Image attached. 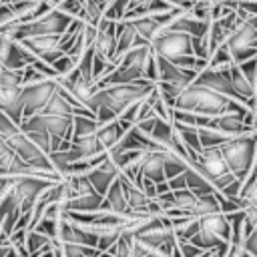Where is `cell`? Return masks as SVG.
<instances>
[{
	"instance_id": "1",
	"label": "cell",
	"mask_w": 257,
	"mask_h": 257,
	"mask_svg": "<svg viewBox=\"0 0 257 257\" xmlns=\"http://www.w3.org/2000/svg\"><path fill=\"white\" fill-rule=\"evenodd\" d=\"M175 110H179V112H191V114H199V116H207V118L221 116V114H227V112L255 114L253 108L245 106L243 102L233 100V98H227L223 94H217V92H213V90H209L205 86H199L195 82L189 84L177 96Z\"/></svg>"
},
{
	"instance_id": "2",
	"label": "cell",
	"mask_w": 257,
	"mask_h": 257,
	"mask_svg": "<svg viewBox=\"0 0 257 257\" xmlns=\"http://www.w3.org/2000/svg\"><path fill=\"white\" fill-rule=\"evenodd\" d=\"M157 88L155 82L143 78L139 82H133V84H118V86H106V88H98L92 98L88 100L86 108H90L94 114L100 106L104 108H110L116 116H120L128 106L145 100L153 90Z\"/></svg>"
},
{
	"instance_id": "3",
	"label": "cell",
	"mask_w": 257,
	"mask_h": 257,
	"mask_svg": "<svg viewBox=\"0 0 257 257\" xmlns=\"http://www.w3.org/2000/svg\"><path fill=\"white\" fill-rule=\"evenodd\" d=\"M221 153L231 169V173L245 185V181L251 177L257 161V126L241 137L229 139L223 147Z\"/></svg>"
},
{
	"instance_id": "4",
	"label": "cell",
	"mask_w": 257,
	"mask_h": 257,
	"mask_svg": "<svg viewBox=\"0 0 257 257\" xmlns=\"http://www.w3.org/2000/svg\"><path fill=\"white\" fill-rule=\"evenodd\" d=\"M72 22H74V18L62 14L60 10H52L50 14H46L44 18H40L36 22H30V24L18 22L14 40L22 42V40L32 38V36H62Z\"/></svg>"
},
{
	"instance_id": "5",
	"label": "cell",
	"mask_w": 257,
	"mask_h": 257,
	"mask_svg": "<svg viewBox=\"0 0 257 257\" xmlns=\"http://www.w3.org/2000/svg\"><path fill=\"white\" fill-rule=\"evenodd\" d=\"M60 181H54V179H46V177H18L14 179V185H12V193L18 201V207H20V213H30L32 207L36 205V201L52 187Z\"/></svg>"
},
{
	"instance_id": "6",
	"label": "cell",
	"mask_w": 257,
	"mask_h": 257,
	"mask_svg": "<svg viewBox=\"0 0 257 257\" xmlns=\"http://www.w3.org/2000/svg\"><path fill=\"white\" fill-rule=\"evenodd\" d=\"M56 88H58L56 80H42V82H36V84L22 86L20 88V96H18V104L22 108L24 118H30V116L42 112L44 106L54 96Z\"/></svg>"
},
{
	"instance_id": "7",
	"label": "cell",
	"mask_w": 257,
	"mask_h": 257,
	"mask_svg": "<svg viewBox=\"0 0 257 257\" xmlns=\"http://www.w3.org/2000/svg\"><path fill=\"white\" fill-rule=\"evenodd\" d=\"M153 52L161 58L167 60H177L183 56L193 54V38L185 32H173V30H163L151 44Z\"/></svg>"
},
{
	"instance_id": "8",
	"label": "cell",
	"mask_w": 257,
	"mask_h": 257,
	"mask_svg": "<svg viewBox=\"0 0 257 257\" xmlns=\"http://www.w3.org/2000/svg\"><path fill=\"white\" fill-rule=\"evenodd\" d=\"M231 66V64H229ZM229 66H223V68H203L197 78H195V84L199 86H205L217 94H223L227 98H233V100H239L237 94H235V88L231 84V74H229ZM241 102V100H239Z\"/></svg>"
},
{
	"instance_id": "9",
	"label": "cell",
	"mask_w": 257,
	"mask_h": 257,
	"mask_svg": "<svg viewBox=\"0 0 257 257\" xmlns=\"http://www.w3.org/2000/svg\"><path fill=\"white\" fill-rule=\"evenodd\" d=\"M86 177H88L90 185L94 187V191L104 197L108 193V189L112 187V183L120 177V169L106 157V161H102L98 167H94Z\"/></svg>"
},
{
	"instance_id": "10",
	"label": "cell",
	"mask_w": 257,
	"mask_h": 257,
	"mask_svg": "<svg viewBox=\"0 0 257 257\" xmlns=\"http://www.w3.org/2000/svg\"><path fill=\"white\" fill-rule=\"evenodd\" d=\"M139 179H149L155 185L167 183L163 149L161 151H149V153L143 155V161H141V167H139Z\"/></svg>"
},
{
	"instance_id": "11",
	"label": "cell",
	"mask_w": 257,
	"mask_h": 257,
	"mask_svg": "<svg viewBox=\"0 0 257 257\" xmlns=\"http://www.w3.org/2000/svg\"><path fill=\"white\" fill-rule=\"evenodd\" d=\"M209 28H211V22H205V20H199L197 16H193V12H181L171 24L167 30H173V32H185L189 34L191 38H207L209 34Z\"/></svg>"
},
{
	"instance_id": "12",
	"label": "cell",
	"mask_w": 257,
	"mask_h": 257,
	"mask_svg": "<svg viewBox=\"0 0 257 257\" xmlns=\"http://www.w3.org/2000/svg\"><path fill=\"white\" fill-rule=\"evenodd\" d=\"M116 42H118L116 22H110V20L102 18V22L98 24V38L94 42V50L98 54H102L104 58L114 62V58H116Z\"/></svg>"
},
{
	"instance_id": "13",
	"label": "cell",
	"mask_w": 257,
	"mask_h": 257,
	"mask_svg": "<svg viewBox=\"0 0 257 257\" xmlns=\"http://www.w3.org/2000/svg\"><path fill=\"white\" fill-rule=\"evenodd\" d=\"M102 209L110 211V213H116V215H131V209H128V203H126V193H124V187H122L120 179H116L112 183V187L108 189V193L104 195Z\"/></svg>"
},
{
	"instance_id": "14",
	"label": "cell",
	"mask_w": 257,
	"mask_h": 257,
	"mask_svg": "<svg viewBox=\"0 0 257 257\" xmlns=\"http://www.w3.org/2000/svg\"><path fill=\"white\" fill-rule=\"evenodd\" d=\"M116 36H118V42H116V58H114V62H118L128 50L137 48V40H139V34L135 30L133 22H128V20L116 22Z\"/></svg>"
},
{
	"instance_id": "15",
	"label": "cell",
	"mask_w": 257,
	"mask_h": 257,
	"mask_svg": "<svg viewBox=\"0 0 257 257\" xmlns=\"http://www.w3.org/2000/svg\"><path fill=\"white\" fill-rule=\"evenodd\" d=\"M102 205H104V197L98 193H92L84 197H72L64 205V211L66 213H96L102 209Z\"/></svg>"
},
{
	"instance_id": "16",
	"label": "cell",
	"mask_w": 257,
	"mask_h": 257,
	"mask_svg": "<svg viewBox=\"0 0 257 257\" xmlns=\"http://www.w3.org/2000/svg\"><path fill=\"white\" fill-rule=\"evenodd\" d=\"M28 52H32L36 58H42L54 50H58L60 44V36H32L20 42Z\"/></svg>"
},
{
	"instance_id": "17",
	"label": "cell",
	"mask_w": 257,
	"mask_h": 257,
	"mask_svg": "<svg viewBox=\"0 0 257 257\" xmlns=\"http://www.w3.org/2000/svg\"><path fill=\"white\" fill-rule=\"evenodd\" d=\"M72 145L76 147L82 161H94V159H100V157L106 155V149L100 145L96 135L86 137V139H76V141H72Z\"/></svg>"
},
{
	"instance_id": "18",
	"label": "cell",
	"mask_w": 257,
	"mask_h": 257,
	"mask_svg": "<svg viewBox=\"0 0 257 257\" xmlns=\"http://www.w3.org/2000/svg\"><path fill=\"white\" fill-rule=\"evenodd\" d=\"M42 114H48V116H74V106L68 104V100L60 94V90L56 88L54 96L50 98V102L44 106Z\"/></svg>"
},
{
	"instance_id": "19",
	"label": "cell",
	"mask_w": 257,
	"mask_h": 257,
	"mask_svg": "<svg viewBox=\"0 0 257 257\" xmlns=\"http://www.w3.org/2000/svg\"><path fill=\"white\" fill-rule=\"evenodd\" d=\"M98 128L100 126H98L96 118H86V116H80V114L72 116V141L92 137V135H96Z\"/></svg>"
},
{
	"instance_id": "20",
	"label": "cell",
	"mask_w": 257,
	"mask_h": 257,
	"mask_svg": "<svg viewBox=\"0 0 257 257\" xmlns=\"http://www.w3.org/2000/svg\"><path fill=\"white\" fill-rule=\"evenodd\" d=\"M163 157H165V173H167V181H171V179H175V177H181V175L191 167L183 157H179V155L173 153V151L163 149Z\"/></svg>"
},
{
	"instance_id": "21",
	"label": "cell",
	"mask_w": 257,
	"mask_h": 257,
	"mask_svg": "<svg viewBox=\"0 0 257 257\" xmlns=\"http://www.w3.org/2000/svg\"><path fill=\"white\" fill-rule=\"evenodd\" d=\"M52 241H54L52 237H48V235H44V233H40V231H36V229H28V231H26V253H28L30 257H36V255H38L44 247H48Z\"/></svg>"
},
{
	"instance_id": "22",
	"label": "cell",
	"mask_w": 257,
	"mask_h": 257,
	"mask_svg": "<svg viewBox=\"0 0 257 257\" xmlns=\"http://www.w3.org/2000/svg\"><path fill=\"white\" fill-rule=\"evenodd\" d=\"M199 141H201L203 151H205V149H221V147L229 141V137L223 135V133H219V131H215V128L201 126V128H199Z\"/></svg>"
},
{
	"instance_id": "23",
	"label": "cell",
	"mask_w": 257,
	"mask_h": 257,
	"mask_svg": "<svg viewBox=\"0 0 257 257\" xmlns=\"http://www.w3.org/2000/svg\"><path fill=\"white\" fill-rule=\"evenodd\" d=\"M54 245L60 249L62 257H98L100 253L94 247H84V245H74V243H62L54 239Z\"/></svg>"
},
{
	"instance_id": "24",
	"label": "cell",
	"mask_w": 257,
	"mask_h": 257,
	"mask_svg": "<svg viewBox=\"0 0 257 257\" xmlns=\"http://www.w3.org/2000/svg\"><path fill=\"white\" fill-rule=\"evenodd\" d=\"M128 8H131V0H110L108 8L104 12V18L110 22H120V20H124Z\"/></svg>"
},
{
	"instance_id": "25",
	"label": "cell",
	"mask_w": 257,
	"mask_h": 257,
	"mask_svg": "<svg viewBox=\"0 0 257 257\" xmlns=\"http://www.w3.org/2000/svg\"><path fill=\"white\" fill-rule=\"evenodd\" d=\"M94 46L92 48H88L82 56H80V60L76 62V68L80 70V74L86 78V80H94L92 78V64H94Z\"/></svg>"
},
{
	"instance_id": "26",
	"label": "cell",
	"mask_w": 257,
	"mask_h": 257,
	"mask_svg": "<svg viewBox=\"0 0 257 257\" xmlns=\"http://www.w3.org/2000/svg\"><path fill=\"white\" fill-rule=\"evenodd\" d=\"M0 86H8V88H20L22 86V70H8L2 66L0 70Z\"/></svg>"
},
{
	"instance_id": "27",
	"label": "cell",
	"mask_w": 257,
	"mask_h": 257,
	"mask_svg": "<svg viewBox=\"0 0 257 257\" xmlns=\"http://www.w3.org/2000/svg\"><path fill=\"white\" fill-rule=\"evenodd\" d=\"M18 133H22V128H20L4 110H0V137H4V139L8 141V139H12V137L18 135Z\"/></svg>"
},
{
	"instance_id": "28",
	"label": "cell",
	"mask_w": 257,
	"mask_h": 257,
	"mask_svg": "<svg viewBox=\"0 0 257 257\" xmlns=\"http://www.w3.org/2000/svg\"><path fill=\"white\" fill-rule=\"evenodd\" d=\"M56 10H60L62 14L70 16L74 20H82V16H84V6L78 0H64Z\"/></svg>"
},
{
	"instance_id": "29",
	"label": "cell",
	"mask_w": 257,
	"mask_h": 257,
	"mask_svg": "<svg viewBox=\"0 0 257 257\" xmlns=\"http://www.w3.org/2000/svg\"><path fill=\"white\" fill-rule=\"evenodd\" d=\"M145 78L151 80V82H155V84H159V80H161L159 60H157V54H155V52L149 56V60H147V64H145Z\"/></svg>"
},
{
	"instance_id": "30",
	"label": "cell",
	"mask_w": 257,
	"mask_h": 257,
	"mask_svg": "<svg viewBox=\"0 0 257 257\" xmlns=\"http://www.w3.org/2000/svg\"><path fill=\"white\" fill-rule=\"evenodd\" d=\"M52 68L58 72V76H68V74L76 68V60H72L68 54H64L62 58H58V60L52 64Z\"/></svg>"
},
{
	"instance_id": "31",
	"label": "cell",
	"mask_w": 257,
	"mask_h": 257,
	"mask_svg": "<svg viewBox=\"0 0 257 257\" xmlns=\"http://www.w3.org/2000/svg\"><path fill=\"white\" fill-rule=\"evenodd\" d=\"M32 66H34L44 78H48V80H56V78H58V72H56L50 64H46L44 60H40V58H36V60L32 62Z\"/></svg>"
},
{
	"instance_id": "32",
	"label": "cell",
	"mask_w": 257,
	"mask_h": 257,
	"mask_svg": "<svg viewBox=\"0 0 257 257\" xmlns=\"http://www.w3.org/2000/svg\"><path fill=\"white\" fill-rule=\"evenodd\" d=\"M179 251H181L183 257H201L205 253L199 247H195L191 241H179Z\"/></svg>"
},
{
	"instance_id": "33",
	"label": "cell",
	"mask_w": 257,
	"mask_h": 257,
	"mask_svg": "<svg viewBox=\"0 0 257 257\" xmlns=\"http://www.w3.org/2000/svg\"><path fill=\"white\" fill-rule=\"evenodd\" d=\"M12 22H16V14H14L12 6L0 4V28L8 26V24H12Z\"/></svg>"
},
{
	"instance_id": "34",
	"label": "cell",
	"mask_w": 257,
	"mask_h": 257,
	"mask_svg": "<svg viewBox=\"0 0 257 257\" xmlns=\"http://www.w3.org/2000/svg\"><path fill=\"white\" fill-rule=\"evenodd\" d=\"M243 249H245L249 255L257 257V225H255V229L245 237V241H243Z\"/></svg>"
},
{
	"instance_id": "35",
	"label": "cell",
	"mask_w": 257,
	"mask_h": 257,
	"mask_svg": "<svg viewBox=\"0 0 257 257\" xmlns=\"http://www.w3.org/2000/svg\"><path fill=\"white\" fill-rule=\"evenodd\" d=\"M10 153H12V149H10L8 141H6L4 137H0V161H2L6 155H10Z\"/></svg>"
},
{
	"instance_id": "36",
	"label": "cell",
	"mask_w": 257,
	"mask_h": 257,
	"mask_svg": "<svg viewBox=\"0 0 257 257\" xmlns=\"http://www.w3.org/2000/svg\"><path fill=\"white\" fill-rule=\"evenodd\" d=\"M151 0H131V8L128 10H135V8H141V6H147Z\"/></svg>"
},
{
	"instance_id": "37",
	"label": "cell",
	"mask_w": 257,
	"mask_h": 257,
	"mask_svg": "<svg viewBox=\"0 0 257 257\" xmlns=\"http://www.w3.org/2000/svg\"><path fill=\"white\" fill-rule=\"evenodd\" d=\"M24 2H36V0H2V4H8V6H18Z\"/></svg>"
},
{
	"instance_id": "38",
	"label": "cell",
	"mask_w": 257,
	"mask_h": 257,
	"mask_svg": "<svg viewBox=\"0 0 257 257\" xmlns=\"http://www.w3.org/2000/svg\"><path fill=\"white\" fill-rule=\"evenodd\" d=\"M48 2H50V4L54 6V8H58V6H60V4L64 2V0H48Z\"/></svg>"
},
{
	"instance_id": "39",
	"label": "cell",
	"mask_w": 257,
	"mask_h": 257,
	"mask_svg": "<svg viewBox=\"0 0 257 257\" xmlns=\"http://www.w3.org/2000/svg\"><path fill=\"white\" fill-rule=\"evenodd\" d=\"M149 257H165V255H157V253H151Z\"/></svg>"
},
{
	"instance_id": "40",
	"label": "cell",
	"mask_w": 257,
	"mask_h": 257,
	"mask_svg": "<svg viewBox=\"0 0 257 257\" xmlns=\"http://www.w3.org/2000/svg\"><path fill=\"white\" fill-rule=\"evenodd\" d=\"M167 2H169V4H173V6H175V2H177V0H167Z\"/></svg>"
},
{
	"instance_id": "41",
	"label": "cell",
	"mask_w": 257,
	"mask_h": 257,
	"mask_svg": "<svg viewBox=\"0 0 257 257\" xmlns=\"http://www.w3.org/2000/svg\"><path fill=\"white\" fill-rule=\"evenodd\" d=\"M0 70H2V62H0Z\"/></svg>"
},
{
	"instance_id": "42",
	"label": "cell",
	"mask_w": 257,
	"mask_h": 257,
	"mask_svg": "<svg viewBox=\"0 0 257 257\" xmlns=\"http://www.w3.org/2000/svg\"><path fill=\"white\" fill-rule=\"evenodd\" d=\"M0 4H2V0H0Z\"/></svg>"
}]
</instances>
